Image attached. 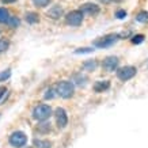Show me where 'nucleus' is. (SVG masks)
<instances>
[{"instance_id": "1", "label": "nucleus", "mask_w": 148, "mask_h": 148, "mask_svg": "<svg viewBox=\"0 0 148 148\" xmlns=\"http://www.w3.org/2000/svg\"><path fill=\"white\" fill-rule=\"evenodd\" d=\"M56 92L57 95H60L61 98H71L73 92H75V87L72 84L71 82L68 80H63V82H58L57 84H56Z\"/></svg>"}, {"instance_id": "2", "label": "nucleus", "mask_w": 148, "mask_h": 148, "mask_svg": "<svg viewBox=\"0 0 148 148\" xmlns=\"http://www.w3.org/2000/svg\"><path fill=\"white\" fill-rule=\"evenodd\" d=\"M52 116V109L48 105H38L33 110V117L37 121H46Z\"/></svg>"}, {"instance_id": "3", "label": "nucleus", "mask_w": 148, "mask_h": 148, "mask_svg": "<svg viewBox=\"0 0 148 148\" xmlns=\"http://www.w3.org/2000/svg\"><path fill=\"white\" fill-rule=\"evenodd\" d=\"M118 40H120V36H118V34H109V36H105V37H102V38H99V40L94 41V46L101 48V49L109 48V46L114 45Z\"/></svg>"}, {"instance_id": "4", "label": "nucleus", "mask_w": 148, "mask_h": 148, "mask_svg": "<svg viewBox=\"0 0 148 148\" xmlns=\"http://www.w3.org/2000/svg\"><path fill=\"white\" fill-rule=\"evenodd\" d=\"M83 15H84V14L80 10H73V11L67 14L65 22H67V25H69V26H80L82 22H83Z\"/></svg>"}, {"instance_id": "5", "label": "nucleus", "mask_w": 148, "mask_h": 148, "mask_svg": "<svg viewBox=\"0 0 148 148\" xmlns=\"http://www.w3.org/2000/svg\"><path fill=\"white\" fill-rule=\"evenodd\" d=\"M26 143H27V137L21 130L14 132L12 135L10 136V144H11L14 148H22L26 145Z\"/></svg>"}, {"instance_id": "6", "label": "nucleus", "mask_w": 148, "mask_h": 148, "mask_svg": "<svg viewBox=\"0 0 148 148\" xmlns=\"http://www.w3.org/2000/svg\"><path fill=\"white\" fill-rule=\"evenodd\" d=\"M136 72H137V69H136L135 67H132V65L122 67V68H120V69L117 71V77H118L120 80H122V82L130 80V79L136 75Z\"/></svg>"}, {"instance_id": "7", "label": "nucleus", "mask_w": 148, "mask_h": 148, "mask_svg": "<svg viewBox=\"0 0 148 148\" xmlns=\"http://www.w3.org/2000/svg\"><path fill=\"white\" fill-rule=\"evenodd\" d=\"M54 117H56V122H57V126L60 129H64L65 126L68 125V116L65 110L63 108H57L56 112H54Z\"/></svg>"}, {"instance_id": "8", "label": "nucleus", "mask_w": 148, "mask_h": 148, "mask_svg": "<svg viewBox=\"0 0 148 148\" xmlns=\"http://www.w3.org/2000/svg\"><path fill=\"white\" fill-rule=\"evenodd\" d=\"M80 11L86 15H90V16H95V15H98L99 14V5L94 4V3H86L80 7Z\"/></svg>"}, {"instance_id": "9", "label": "nucleus", "mask_w": 148, "mask_h": 148, "mask_svg": "<svg viewBox=\"0 0 148 148\" xmlns=\"http://www.w3.org/2000/svg\"><path fill=\"white\" fill-rule=\"evenodd\" d=\"M102 67H103V69H106V71H109V72L114 71V69H117V67H118V58L114 57V56H110V57L105 58L102 63Z\"/></svg>"}, {"instance_id": "10", "label": "nucleus", "mask_w": 148, "mask_h": 148, "mask_svg": "<svg viewBox=\"0 0 148 148\" xmlns=\"http://www.w3.org/2000/svg\"><path fill=\"white\" fill-rule=\"evenodd\" d=\"M48 16L52 19H58L60 16H63V8H61L60 5H53V7L48 11Z\"/></svg>"}, {"instance_id": "11", "label": "nucleus", "mask_w": 148, "mask_h": 148, "mask_svg": "<svg viewBox=\"0 0 148 148\" xmlns=\"http://www.w3.org/2000/svg\"><path fill=\"white\" fill-rule=\"evenodd\" d=\"M109 87H110V83L108 80H99L94 84V90L97 92H103V91L109 90Z\"/></svg>"}, {"instance_id": "12", "label": "nucleus", "mask_w": 148, "mask_h": 148, "mask_svg": "<svg viewBox=\"0 0 148 148\" xmlns=\"http://www.w3.org/2000/svg\"><path fill=\"white\" fill-rule=\"evenodd\" d=\"M34 147L36 148H50L52 147V144H50V141H48V140L36 139L34 140Z\"/></svg>"}, {"instance_id": "13", "label": "nucleus", "mask_w": 148, "mask_h": 148, "mask_svg": "<svg viewBox=\"0 0 148 148\" xmlns=\"http://www.w3.org/2000/svg\"><path fill=\"white\" fill-rule=\"evenodd\" d=\"M10 19V14L5 8H0V23H7Z\"/></svg>"}, {"instance_id": "14", "label": "nucleus", "mask_w": 148, "mask_h": 148, "mask_svg": "<svg viewBox=\"0 0 148 148\" xmlns=\"http://www.w3.org/2000/svg\"><path fill=\"white\" fill-rule=\"evenodd\" d=\"M26 21H27V23L34 25V23L38 22V15H37L36 12H27L26 14Z\"/></svg>"}, {"instance_id": "15", "label": "nucleus", "mask_w": 148, "mask_h": 148, "mask_svg": "<svg viewBox=\"0 0 148 148\" xmlns=\"http://www.w3.org/2000/svg\"><path fill=\"white\" fill-rule=\"evenodd\" d=\"M136 21L140 23H147L148 22V12L147 11H141V12L137 14V16H136Z\"/></svg>"}, {"instance_id": "16", "label": "nucleus", "mask_w": 148, "mask_h": 148, "mask_svg": "<svg viewBox=\"0 0 148 148\" xmlns=\"http://www.w3.org/2000/svg\"><path fill=\"white\" fill-rule=\"evenodd\" d=\"M97 65H98V64H97V61H86L83 67H84L86 71H92V69H95V68H97Z\"/></svg>"}, {"instance_id": "17", "label": "nucleus", "mask_w": 148, "mask_h": 148, "mask_svg": "<svg viewBox=\"0 0 148 148\" xmlns=\"http://www.w3.org/2000/svg\"><path fill=\"white\" fill-rule=\"evenodd\" d=\"M33 3H34V5L36 7H46V5L50 3V0H33Z\"/></svg>"}, {"instance_id": "18", "label": "nucleus", "mask_w": 148, "mask_h": 148, "mask_svg": "<svg viewBox=\"0 0 148 148\" xmlns=\"http://www.w3.org/2000/svg\"><path fill=\"white\" fill-rule=\"evenodd\" d=\"M7 25H8L10 27H16V26H19V19L16 18V16H10Z\"/></svg>"}, {"instance_id": "19", "label": "nucleus", "mask_w": 148, "mask_h": 148, "mask_svg": "<svg viewBox=\"0 0 148 148\" xmlns=\"http://www.w3.org/2000/svg\"><path fill=\"white\" fill-rule=\"evenodd\" d=\"M94 49L92 48H80V49L75 50V54H86V53H92Z\"/></svg>"}, {"instance_id": "20", "label": "nucleus", "mask_w": 148, "mask_h": 148, "mask_svg": "<svg viewBox=\"0 0 148 148\" xmlns=\"http://www.w3.org/2000/svg\"><path fill=\"white\" fill-rule=\"evenodd\" d=\"M10 76H11V71H10V69H5V71L0 72V82L7 80Z\"/></svg>"}, {"instance_id": "21", "label": "nucleus", "mask_w": 148, "mask_h": 148, "mask_svg": "<svg viewBox=\"0 0 148 148\" xmlns=\"http://www.w3.org/2000/svg\"><path fill=\"white\" fill-rule=\"evenodd\" d=\"M143 41H144V36H141V34H137V36H135L132 38V42H133L135 45H139V44H141Z\"/></svg>"}, {"instance_id": "22", "label": "nucleus", "mask_w": 148, "mask_h": 148, "mask_svg": "<svg viewBox=\"0 0 148 148\" xmlns=\"http://www.w3.org/2000/svg\"><path fill=\"white\" fill-rule=\"evenodd\" d=\"M75 79H76V83L77 84H86V80H87V79H86L84 76H83V75H80V73H79V75H75Z\"/></svg>"}, {"instance_id": "23", "label": "nucleus", "mask_w": 148, "mask_h": 148, "mask_svg": "<svg viewBox=\"0 0 148 148\" xmlns=\"http://www.w3.org/2000/svg\"><path fill=\"white\" fill-rule=\"evenodd\" d=\"M45 99H52L54 97V90L53 88H49V90H46V92H45Z\"/></svg>"}, {"instance_id": "24", "label": "nucleus", "mask_w": 148, "mask_h": 148, "mask_svg": "<svg viewBox=\"0 0 148 148\" xmlns=\"http://www.w3.org/2000/svg\"><path fill=\"white\" fill-rule=\"evenodd\" d=\"M116 16L118 19H124V18H126V11H124V10H118L116 12Z\"/></svg>"}, {"instance_id": "25", "label": "nucleus", "mask_w": 148, "mask_h": 148, "mask_svg": "<svg viewBox=\"0 0 148 148\" xmlns=\"http://www.w3.org/2000/svg\"><path fill=\"white\" fill-rule=\"evenodd\" d=\"M7 48H8V42H7V41L0 40V52H4V50H7Z\"/></svg>"}, {"instance_id": "26", "label": "nucleus", "mask_w": 148, "mask_h": 148, "mask_svg": "<svg viewBox=\"0 0 148 148\" xmlns=\"http://www.w3.org/2000/svg\"><path fill=\"white\" fill-rule=\"evenodd\" d=\"M5 92H7V88L1 86V87H0V99H1V97H3V95H4Z\"/></svg>"}, {"instance_id": "27", "label": "nucleus", "mask_w": 148, "mask_h": 148, "mask_svg": "<svg viewBox=\"0 0 148 148\" xmlns=\"http://www.w3.org/2000/svg\"><path fill=\"white\" fill-rule=\"evenodd\" d=\"M4 4H10V3H14V1H16V0H1Z\"/></svg>"}, {"instance_id": "28", "label": "nucleus", "mask_w": 148, "mask_h": 148, "mask_svg": "<svg viewBox=\"0 0 148 148\" xmlns=\"http://www.w3.org/2000/svg\"><path fill=\"white\" fill-rule=\"evenodd\" d=\"M147 65H148V64H147Z\"/></svg>"}]
</instances>
